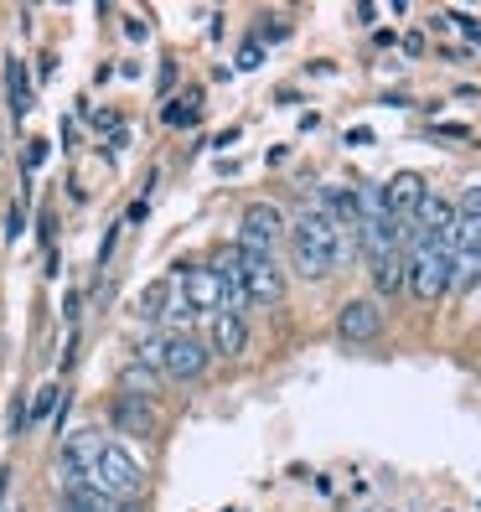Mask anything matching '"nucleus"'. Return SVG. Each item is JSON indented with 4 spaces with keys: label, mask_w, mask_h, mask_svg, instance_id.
Segmentation results:
<instances>
[{
    "label": "nucleus",
    "mask_w": 481,
    "mask_h": 512,
    "mask_svg": "<svg viewBox=\"0 0 481 512\" xmlns=\"http://www.w3.org/2000/svg\"><path fill=\"white\" fill-rule=\"evenodd\" d=\"M352 259V244H342V233L321 218V207H300L290 223V264L300 280H326L337 264Z\"/></svg>",
    "instance_id": "1"
},
{
    "label": "nucleus",
    "mask_w": 481,
    "mask_h": 512,
    "mask_svg": "<svg viewBox=\"0 0 481 512\" xmlns=\"http://www.w3.org/2000/svg\"><path fill=\"white\" fill-rule=\"evenodd\" d=\"M450 259H456V249H450V233H445V238H419V233H409V254H404V290H409V300H419V306H435V300L450 290Z\"/></svg>",
    "instance_id": "2"
},
{
    "label": "nucleus",
    "mask_w": 481,
    "mask_h": 512,
    "mask_svg": "<svg viewBox=\"0 0 481 512\" xmlns=\"http://www.w3.org/2000/svg\"><path fill=\"white\" fill-rule=\"evenodd\" d=\"M94 487L109 497V502H119V497H145V487H150V471H145V461L135 456L130 445H104V456H99V466H94Z\"/></svg>",
    "instance_id": "3"
},
{
    "label": "nucleus",
    "mask_w": 481,
    "mask_h": 512,
    "mask_svg": "<svg viewBox=\"0 0 481 512\" xmlns=\"http://www.w3.org/2000/svg\"><path fill=\"white\" fill-rule=\"evenodd\" d=\"M233 249H238V244H233ZM238 269H244V295H249V306H264V311L285 306V269H280L275 254L238 249Z\"/></svg>",
    "instance_id": "4"
},
{
    "label": "nucleus",
    "mask_w": 481,
    "mask_h": 512,
    "mask_svg": "<svg viewBox=\"0 0 481 512\" xmlns=\"http://www.w3.org/2000/svg\"><path fill=\"white\" fill-rule=\"evenodd\" d=\"M285 238H290V228H285V213L275 202H249L244 213H238V249L275 254Z\"/></svg>",
    "instance_id": "5"
},
{
    "label": "nucleus",
    "mask_w": 481,
    "mask_h": 512,
    "mask_svg": "<svg viewBox=\"0 0 481 512\" xmlns=\"http://www.w3.org/2000/svg\"><path fill=\"white\" fill-rule=\"evenodd\" d=\"M213 368V347L197 331H166V378L176 383H202Z\"/></svg>",
    "instance_id": "6"
},
{
    "label": "nucleus",
    "mask_w": 481,
    "mask_h": 512,
    "mask_svg": "<svg viewBox=\"0 0 481 512\" xmlns=\"http://www.w3.org/2000/svg\"><path fill=\"white\" fill-rule=\"evenodd\" d=\"M109 425L114 430H125V435H135V440H145V435H156V419H161V404H156V394H140V388H119V394H109Z\"/></svg>",
    "instance_id": "7"
},
{
    "label": "nucleus",
    "mask_w": 481,
    "mask_h": 512,
    "mask_svg": "<svg viewBox=\"0 0 481 512\" xmlns=\"http://www.w3.org/2000/svg\"><path fill=\"white\" fill-rule=\"evenodd\" d=\"M388 331V316H383V306L373 295H352L347 306L337 311V337L342 342H352V347H368V342H378Z\"/></svg>",
    "instance_id": "8"
},
{
    "label": "nucleus",
    "mask_w": 481,
    "mask_h": 512,
    "mask_svg": "<svg viewBox=\"0 0 481 512\" xmlns=\"http://www.w3.org/2000/svg\"><path fill=\"white\" fill-rule=\"evenodd\" d=\"M104 445H109L104 430H73L63 440V450H57V471H63V481H88V476H94Z\"/></svg>",
    "instance_id": "9"
},
{
    "label": "nucleus",
    "mask_w": 481,
    "mask_h": 512,
    "mask_svg": "<svg viewBox=\"0 0 481 512\" xmlns=\"http://www.w3.org/2000/svg\"><path fill=\"white\" fill-rule=\"evenodd\" d=\"M182 300H187V311H202V316L228 311V295H223L218 269L213 264H182Z\"/></svg>",
    "instance_id": "10"
},
{
    "label": "nucleus",
    "mask_w": 481,
    "mask_h": 512,
    "mask_svg": "<svg viewBox=\"0 0 481 512\" xmlns=\"http://www.w3.org/2000/svg\"><path fill=\"white\" fill-rule=\"evenodd\" d=\"M254 331H249V316L244 311H218L207 316V347H213V357H228V363H238V357L249 352Z\"/></svg>",
    "instance_id": "11"
},
{
    "label": "nucleus",
    "mask_w": 481,
    "mask_h": 512,
    "mask_svg": "<svg viewBox=\"0 0 481 512\" xmlns=\"http://www.w3.org/2000/svg\"><path fill=\"white\" fill-rule=\"evenodd\" d=\"M378 192H383V207H388V218H394V223H414V213L430 197V187H425V176H419V171H394V176H388V187H378Z\"/></svg>",
    "instance_id": "12"
},
{
    "label": "nucleus",
    "mask_w": 481,
    "mask_h": 512,
    "mask_svg": "<svg viewBox=\"0 0 481 512\" xmlns=\"http://www.w3.org/2000/svg\"><path fill=\"white\" fill-rule=\"evenodd\" d=\"M109 497L94 487V481H63L57 487V512H104Z\"/></svg>",
    "instance_id": "13"
},
{
    "label": "nucleus",
    "mask_w": 481,
    "mask_h": 512,
    "mask_svg": "<svg viewBox=\"0 0 481 512\" xmlns=\"http://www.w3.org/2000/svg\"><path fill=\"white\" fill-rule=\"evenodd\" d=\"M130 357H135V368L145 373H166V331H140V337L130 342Z\"/></svg>",
    "instance_id": "14"
},
{
    "label": "nucleus",
    "mask_w": 481,
    "mask_h": 512,
    "mask_svg": "<svg viewBox=\"0 0 481 512\" xmlns=\"http://www.w3.org/2000/svg\"><path fill=\"white\" fill-rule=\"evenodd\" d=\"M409 254V249H404ZM404 254H378L368 259V275H373V290L378 295H399L404 290Z\"/></svg>",
    "instance_id": "15"
},
{
    "label": "nucleus",
    "mask_w": 481,
    "mask_h": 512,
    "mask_svg": "<svg viewBox=\"0 0 481 512\" xmlns=\"http://www.w3.org/2000/svg\"><path fill=\"white\" fill-rule=\"evenodd\" d=\"M171 295H176V290H171V280H150V285L140 290V300H135V311H140L145 321H156V316H166V311H171Z\"/></svg>",
    "instance_id": "16"
},
{
    "label": "nucleus",
    "mask_w": 481,
    "mask_h": 512,
    "mask_svg": "<svg viewBox=\"0 0 481 512\" xmlns=\"http://www.w3.org/2000/svg\"><path fill=\"white\" fill-rule=\"evenodd\" d=\"M6 83H11V109H16V114H26V104H32V94H26V68L16 63V57L6 63Z\"/></svg>",
    "instance_id": "17"
},
{
    "label": "nucleus",
    "mask_w": 481,
    "mask_h": 512,
    "mask_svg": "<svg viewBox=\"0 0 481 512\" xmlns=\"http://www.w3.org/2000/svg\"><path fill=\"white\" fill-rule=\"evenodd\" d=\"M456 223H481V187H466L456 197Z\"/></svg>",
    "instance_id": "18"
},
{
    "label": "nucleus",
    "mask_w": 481,
    "mask_h": 512,
    "mask_svg": "<svg viewBox=\"0 0 481 512\" xmlns=\"http://www.w3.org/2000/svg\"><path fill=\"white\" fill-rule=\"evenodd\" d=\"M52 404H57V388L47 383V388H42V394L32 399V414H26V419H47V414H52Z\"/></svg>",
    "instance_id": "19"
},
{
    "label": "nucleus",
    "mask_w": 481,
    "mask_h": 512,
    "mask_svg": "<svg viewBox=\"0 0 481 512\" xmlns=\"http://www.w3.org/2000/svg\"><path fill=\"white\" fill-rule=\"evenodd\" d=\"M192 114H197V109H187V104H166V109H161V119H166V125H176V130L192 125Z\"/></svg>",
    "instance_id": "20"
},
{
    "label": "nucleus",
    "mask_w": 481,
    "mask_h": 512,
    "mask_svg": "<svg viewBox=\"0 0 481 512\" xmlns=\"http://www.w3.org/2000/svg\"><path fill=\"white\" fill-rule=\"evenodd\" d=\"M104 512H150V502H145V497H119V502H109Z\"/></svg>",
    "instance_id": "21"
},
{
    "label": "nucleus",
    "mask_w": 481,
    "mask_h": 512,
    "mask_svg": "<svg viewBox=\"0 0 481 512\" xmlns=\"http://www.w3.org/2000/svg\"><path fill=\"white\" fill-rule=\"evenodd\" d=\"M42 156H47V145H42V140H32V145H26V166H32V171L42 166Z\"/></svg>",
    "instance_id": "22"
},
{
    "label": "nucleus",
    "mask_w": 481,
    "mask_h": 512,
    "mask_svg": "<svg viewBox=\"0 0 481 512\" xmlns=\"http://www.w3.org/2000/svg\"><path fill=\"white\" fill-rule=\"evenodd\" d=\"M0 150H6V140H0Z\"/></svg>",
    "instance_id": "23"
}]
</instances>
